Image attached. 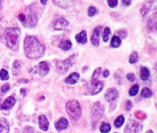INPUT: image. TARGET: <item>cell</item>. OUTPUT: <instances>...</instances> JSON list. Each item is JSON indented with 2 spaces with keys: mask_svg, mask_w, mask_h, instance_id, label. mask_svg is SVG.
<instances>
[{
  "mask_svg": "<svg viewBox=\"0 0 157 133\" xmlns=\"http://www.w3.org/2000/svg\"><path fill=\"white\" fill-rule=\"evenodd\" d=\"M24 50L28 58L38 59L44 54V47L35 37L26 36L24 41Z\"/></svg>",
  "mask_w": 157,
  "mask_h": 133,
  "instance_id": "cell-1",
  "label": "cell"
},
{
  "mask_svg": "<svg viewBox=\"0 0 157 133\" xmlns=\"http://www.w3.org/2000/svg\"><path fill=\"white\" fill-rule=\"evenodd\" d=\"M19 36L20 30L18 28H7L3 34L6 46L14 51L18 50Z\"/></svg>",
  "mask_w": 157,
  "mask_h": 133,
  "instance_id": "cell-2",
  "label": "cell"
},
{
  "mask_svg": "<svg viewBox=\"0 0 157 133\" xmlns=\"http://www.w3.org/2000/svg\"><path fill=\"white\" fill-rule=\"evenodd\" d=\"M66 111L71 119H78L81 115V108L79 102L75 99L70 100L66 104Z\"/></svg>",
  "mask_w": 157,
  "mask_h": 133,
  "instance_id": "cell-3",
  "label": "cell"
},
{
  "mask_svg": "<svg viewBox=\"0 0 157 133\" xmlns=\"http://www.w3.org/2000/svg\"><path fill=\"white\" fill-rule=\"evenodd\" d=\"M73 65V57H70L64 61H58L56 63V68L60 73H64Z\"/></svg>",
  "mask_w": 157,
  "mask_h": 133,
  "instance_id": "cell-4",
  "label": "cell"
},
{
  "mask_svg": "<svg viewBox=\"0 0 157 133\" xmlns=\"http://www.w3.org/2000/svg\"><path fill=\"white\" fill-rule=\"evenodd\" d=\"M91 112L94 120H99L104 114V107L99 102H97L93 105Z\"/></svg>",
  "mask_w": 157,
  "mask_h": 133,
  "instance_id": "cell-5",
  "label": "cell"
},
{
  "mask_svg": "<svg viewBox=\"0 0 157 133\" xmlns=\"http://www.w3.org/2000/svg\"><path fill=\"white\" fill-rule=\"evenodd\" d=\"M142 129L140 124L136 120H130L125 127L124 133H136Z\"/></svg>",
  "mask_w": 157,
  "mask_h": 133,
  "instance_id": "cell-6",
  "label": "cell"
},
{
  "mask_svg": "<svg viewBox=\"0 0 157 133\" xmlns=\"http://www.w3.org/2000/svg\"><path fill=\"white\" fill-rule=\"evenodd\" d=\"M103 87H104V83L101 81L91 80L88 87V90L92 95H96L103 90Z\"/></svg>",
  "mask_w": 157,
  "mask_h": 133,
  "instance_id": "cell-7",
  "label": "cell"
},
{
  "mask_svg": "<svg viewBox=\"0 0 157 133\" xmlns=\"http://www.w3.org/2000/svg\"><path fill=\"white\" fill-rule=\"evenodd\" d=\"M34 72H35V73H38V74L40 75L41 76H46L49 72L48 64L46 62H44V61L39 63L38 65L35 67Z\"/></svg>",
  "mask_w": 157,
  "mask_h": 133,
  "instance_id": "cell-8",
  "label": "cell"
},
{
  "mask_svg": "<svg viewBox=\"0 0 157 133\" xmlns=\"http://www.w3.org/2000/svg\"><path fill=\"white\" fill-rule=\"evenodd\" d=\"M119 97V93L114 88H110L107 90L105 94V99L107 102L115 101Z\"/></svg>",
  "mask_w": 157,
  "mask_h": 133,
  "instance_id": "cell-9",
  "label": "cell"
},
{
  "mask_svg": "<svg viewBox=\"0 0 157 133\" xmlns=\"http://www.w3.org/2000/svg\"><path fill=\"white\" fill-rule=\"evenodd\" d=\"M15 102H16V99L14 98V96H10L5 99L4 102H2V104L1 106H0V109H1L2 110L9 109L13 107V105H15Z\"/></svg>",
  "mask_w": 157,
  "mask_h": 133,
  "instance_id": "cell-10",
  "label": "cell"
},
{
  "mask_svg": "<svg viewBox=\"0 0 157 133\" xmlns=\"http://www.w3.org/2000/svg\"><path fill=\"white\" fill-rule=\"evenodd\" d=\"M67 25H68V22L67 20L63 18H60L55 20V23H54V28L55 30L61 31L65 28Z\"/></svg>",
  "mask_w": 157,
  "mask_h": 133,
  "instance_id": "cell-11",
  "label": "cell"
},
{
  "mask_svg": "<svg viewBox=\"0 0 157 133\" xmlns=\"http://www.w3.org/2000/svg\"><path fill=\"white\" fill-rule=\"evenodd\" d=\"M101 26H98L96 28H94V30L93 34H92L91 36V42L93 44V45L98 47L99 46V36L100 33H101Z\"/></svg>",
  "mask_w": 157,
  "mask_h": 133,
  "instance_id": "cell-12",
  "label": "cell"
},
{
  "mask_svg": "<svg viewBox=\"0 0 157 133\" xmlns=\"http://www.w3.org/2000/svg\"><path fill=\"white\" fill-rule=\"evenodd\" d=\"M49 122L44 115H41L39 116V128L43 131H47L48 129Z\"/></svg>",
  "mask_w": 157,
  "mask_h": 133,
  "instance_id": "cell-13",
  "label": "cell"
},
{
  "mask_svg": "<svg viewBox=\"0 0 157 133\" xmlns=\"http://www.w3.org/2000/svg\"><path fill=\"white\" fill-rule=\"evenodd\" d=\"M25 21H27V25L30 26V27H34L35 24H37V21H38V18H37L36 15L33 12L31 11L29 12V15L28 16V18H25Z\"/></svg>",
  "mask_w": 157,
  "mask_h": 133,
  "instance_id": "cell-14",
  "label": "cell"
},
{
  "mask_svg": "<svg viewBox=\"0 0 157 133\" xmlns=\"http://www.w3.org/2000/svg\"><path fill=\"white\" fill-rule=\"evenodd\" d=\"M79 78H80L79 73L75 72V73H71V74L66 78L64 82L67 84H75L79 80Z\"/></svg>",
  "mask_w": 157,
  "mask_h": 133,
  "instance_id": "cell-15",
  "label": "cell"
},
{
  "mask_svg": "<svg viewBox=\"0 0 157 133\" xmlns=\"http://www.w3.org/2000/svg\"><path fill=\"white\" fill-rule=\"evenodd\" d=\"M67 125H68V121L65 118H61L55 123V128L58 131H61V130L65 129Z\"/></svg>",
  "mask_w": 157,
  "mask_h": 133,
  "instance_id": "cell-16",
  "label": "cell"
},
{
  "mask_svg": "<svg viewBox=\"0 0 157 133\" xmlns=\"http://www.w3.org/2000/svg\"><path fill=\"white\" fill-rule=\"evenodd\" d=\"M9 125L7 120L0 118V133H9Z\"/></svg>",
  "mask_w": 157,
  "mask_h": 133,
  "instance_id": "cell-17",
  "label": "cell"
},
{
  "mask_svg": "<svg viewBox=\"0 0 157 133\" xmlns=\"http://www.w3.org/2000/svg\"><path fill=\"white\" fill-rule=\"evenodd\" d=\"M76 38V41H78V43H80V44H84L87 43V32L86 31H82L81 33L78 34L75 37Z\"/></svg>",
  "mask_w": 157,
  "mask_h": 133,
  "instance_id": "cell-18",
  "label": "cell"
},
{
  "mask_svg": "<svg viewBox=\"0 0 157 133\" xmlns=\"http://www.w3.org/2000/svg\"><path fill=\"white\" fill-rule=\"evenodd\" d=\"M20 69H21V62H20L18 60H15L13 63V65H12V73H13L14 76H16L19 73Z\"/></svg>",
  "mask_w": 157,
  "mask_h": 133,
  "instance_id": "cell-19",
  "label": "cell"
},
{
  "mask_svg": "<svg viewBox=\"0 0 157 133\" xmlns=\"http://www.w3.org/2000/svg\"><path fill=\"white\" fill-rule=\"evenodd\" d=\"M72 44L70 40H62L59 44V47L64 50H67L71 47Z\"/></svg>",
  "mask_w": 157,
  "mask_h": 133,
  "instance_id": "cell-20",
  "label": "cell"
},
{
  "mask_svg": "<svg viewBox=\"0 0 157 133\" xmlns=\"http://www.w3.org/2000/svg\"><path fill=\"white\" fill-rule=\"evenodd\" d=\"M150 70H149V69L147 68V67H141L140 77L143 80H144V81L147 80V79H149V77H150Z\"/></svg>",
  "mask_w": 157,
  "mask_h": 133,
  "instance_id": "cell-21",
  "label": "cell"
},
{
  "mask_svg": "<svg viewBox=\"0 0 157 133\" xmlns=\"http://www.w3.org/2000/svg\"><path fill=\"white\" fill-rule=\"evenodd\" d=\"M152 3H153V2H148L145 3L142 6V8L140 9V13L143 16H145V15H147L150 12Z\"/></svg>",
  "mask_w": 157,
  "mask_h": 133,
  "instance_id": "cell-22",
  "label": "cell"
},
{
  "mask_svg": "<svg viewBox=\"0 0 157 133\" xmlns=\"http://www.w3.org/2000/svg\"><path fill=\"white\" fill-rule=\"evenodd\" d=\"M111 129V127L109 123H106V122H102L101 127H100V130L102 133H108Z\"/></svg>",
  "mask_w": 157,
  "mask_h": 133,
  "instance_id": "cell-23",
  "label": "cell"
},
{
  "mask_svg": "<svg viewBox=\"0 0 157 133\" xmlns=\"http://www.w3.org/2000/svg\"><path fill=\"white\" fill-rule=\"evenodd\" d=\"M121 44V39L118 36H113L111 40V47H118Z\"/></svg>",
  "mask_w": 157,
  "mask_h": 133,
  "instance_id": "cell-24",
  "label": "cell"
},
{
  "mask_svg": "<svg viewBox=\"0 0 157 133\" xmlns=\"http://www.w3.org/2000/svg\"><path fill=\"white\" fill-rule=\"evenodd\" d=\"M110 34H111V31H110V28H108V27L105 28L104 30V32H103V35H102L103 40H104V42H107V41H108Z\"/></svg>",
  "mask_w": 157,
  "mask_h": 133,
  "instance_id": "cell-25",
  "label": "cell"
},
{
  "mask_svg": "<svg viewBox=\"0 0 157 133\" xmlns=\"http://www.w3.org/2000/svg\"><path fill=\"white\" fill-rule=\"evenodd\" d=\"M124 121H125V119H124V116H118L116 119V120L114 121V125L117 128H120V127L122 126L123 124L124 123Z\"/></svg>",
  "mask_w": 157,
  "mask_h": 133,
  "instance_id": "cell-26",
  "label": "cell"
},
{
  "mask_svg": "<svg viewBox=\"0 0 157 133\" xmlns=\"http://www.w3.org/2000/svg\"><path fill=\"white\" fill-rule=\"evenodd\" d=\"M141 95L144 98H150L153 95V92L149 88H144L142 90V91H141Z\"/></svg>",
  "mask_w": 157,
  "mask_h": 133,
  "instance_id": "cell-27",
  "label": "cell"
},
{
  "mask_svg": "<svg viewBox=\"0 0 157 133\" xmlns=\"http://www.w3.org/2000/svg\"><path fill=\"white\" fill-rule=\"evenodd\" d=\"M138 59H139V56H138L137 52L134 51L130 54V57H129V61H130V64H135V63L137 62Z\"/></svg>",
  "mask_w": 157,
  "mask_h": 133,
  "instance_id": "cell-28",
  "label": "cell"
},
{
  "mask_svg": "<svg viewBox=\"0 0 157 133\" xmlns=\"http://www.w3.org/2000/svg\"><path fill=\"white\" fill-rule=\"evenodd\" d=\"M139 89H140V87L138 84H135V85H133V87L130 89V91H129V94H130V96H136V95L138 93V92H139Z\"/></svg>",
  "mask_w": 157,
  "mask_h": 133,
  "instance_id": "cell-29",
  "label": "cell"
},
{
  "mask_svg": "<svg viewBox=\"0 0 157 133\" xmlns=\"http://www.w3.org/2000/svg\"><path fill=\"white\" fill-rule=\"evenodd\" d=\"M9 78V73H8L7 70H5V69H2L0 70V79L2 80H7Z\"/></svg>",
  "mask_w": 157,
  "mask_h": 133,
  "instance_id": "cell-30",
  "label": "cell"
},
{
  "mask_svg": "<svg viewBox=\"0 0 157 133\" xmlns=\"http://www.w3.org/2000/svg\"><path fill=\"white\" fill-rule=\"evenodd\" d=\"M115 77H116V79H117V81L119 82V83H122L123 82V72L121 71V70H118L117 72H116V73H115Z\"/></svg>",
  "mask_w": 157,
  "mask_h": 133,
  "instance_id": "cell-31",
  "label": "cell"
},
{
  "mask_svg": "<svg viewBox=\"0 0 157 133\" xmlns=\"http://www.w3.org/2000/svg\"><path fill=\"white\" fill-rule=\"evenodd\" d=\"M101 67H98V68H97L96 70L94 71L93 75H92V80H97V79H98V76H99L100 73H101Z\"/></svg>",
  "mask_w": 157,
  "mask_h": 133,
  "instance_id": "cell-32",
  "label": "cell"
},
{
  "mask_svg": "<svg viewBox=\"0 0 157 133\" xmlns=\"http://www.w3.org/2000/svg\"><path fill=\"white\" fill-rule=\"evenodd\" d=\"M135 116L139 119H144L147 118V115L143 113V112H136Z\"/></svg>",
  "mask_w": 157,
  "mask_h": 133,
  "instance_id": "cell-33",
  "label": "cell"
},
{
  "mask_svg": "<svg viewBox=\"0 0 157 133\" xmlns=\"http://www.w3.org/2000/svg\"><path fill=\"white\" fill-rule=\"evenodd\" d=\"M97 9L94 6H90L88 8V15L89 16H94L96 14Z\"/></svg>",
  "mask_w": 157,
  "mask_h": 133,
  "instance_id": "cell-34",
  "label": "cell"
},
{
  "mask_svg": "<svg viewBox=\"0 0 157 133\" xmlns=\"http://www.w3.org/2000/svg\"><path fill=\"white\" fill-rule=\"evenodd\" d=\"M10 90V85L9 83H5L1 87V92L2 93H6L7 91Z\"/></svg>",
  "mask_w": 157,
  "mask_h": 133,
  "instance_id": "cell-35",
  "label": "cell"
},
{
  "mask_svg": "<svg viewBox=\"0 0 157 133\" xmlns=\"http://www.w3.org/2000/svg\"><path fill=\"white\" fill-rule=\"evenodd\" d=\"M107 2H108V5L110 6V7L114 8L117 6L118 1H117V0H108Z\"/></svg>",
  "mask_w": 157,
  "mask_h": 133,
  "instance_id": "cell-36",
  "label": "cell"
},
{
  "mask_svg": "<svg viewBox=\"0 0 157 133\" xmlns=\"http://www.w3.org/2000/svg\"><path fill=\"white\" fill-rule=\"evenodd\" d=\"M118 35H121V38H125L127 37V33L125 30H121V31H117Z\"/></svg>",
  "mask_w": 157,
  "mask_h": 133,
  "instance_id": "cell-37",
  "label": "cell"
},
{
  "mask_svg": "<svg viewBox=\"0 0 157 133\" xmlns=\"http://www.w3.org/2000/svg\"><path fill=\"white\" fill-rule=\"evenodd\" d=\"M127 78L129 81H130V82H133V81H134L135 79H136V77H135L133 73H128V74L127 75Z\"/></svg>",
  "mask_w": 157,
  "mask_h": 133,
  "instance_id": "cell-38",
  "label": "cell"
},
{
  "mask_svg": "<svg viewBox=\"0 0 157 133\" xmlns=\"http://www.w3.org/2000/svg\"><path fill=\"white\" fill-rule=\"evenodd\" d=\"M132 106H133V104H132L131 101L127 100V102H126V109H127V111H129V110L131 109Z\"/></svg>",
  "mask_w": 157,
  "mask_h": 133,
  "instance_id": "cell-39",
  "label": "cell"
},
{
  "mask_svg": "<svg viewBox=\"0 0 157 133\" xmlns=\"http://www.w3.org/2000/svg\"><path fill=\"white\" fill-rule=\"evenodd\" d=\"M25 18H26V16L25 14L21 13V14H19V15H18V19H19L21 21H25Z\"/></svg>",
  "mask_w": 157,
  "mask_h": 133,
  "instance_id": "cell-40",
  "label": "cell"
},
{
  "mask_svg": "<svg viewBox=\"0 0 157 133\" xmlns=\"http://www.w3.org/2000/svg\"><path fill=\"white\" fill-rule=\"evenodd\" d=\"M103 74H104V77H107V76H109V74H110V72H109L108 70H105L104 71V73H103Z\"/></svg>",
  "mask_w": 157,
  "mask_h": 133,
  "instance_id": "cell-41",
  "label": "cell"
},
{
  "mask_svg": "<svg viewBox=\"0 0 157 133\" xmlns=\"http://www.w3.org/2000/svg\"><path fill=\"white\" fill-rule=\"evenodd\" d=\"M123 4L125 5V6H130V4H131L132 2L131 1H125V0H124V1H122Z\"/></svg>",
  "mask_w": 157,
  "mask_h": 133,
  "instance_id": "cell-42",
  "label": "cell"
},
{
  "mask_svg": "<svg viewBox=\"0 0 157 133\" xmlns=\"http://www.w3.org/2000/svg\"><path fill=\"white\" fill-rule=\"evenodd\" d=\"M21 95L23 94V96H25V95L26 94V90H25V89H21Z\"/></svg>",
  "mask_w": 157,
  "mask_h": 133,
  "instance_id": "cell-43",
  "label": "cell"
},
{
  "mask_svg": "<svg viewBox=\"0 0 157 133\" xmlns=\"http://www.w3.org/2000/svg\"><path fill=\"white\" fill-rule=\"evenodd\" d=\"M41 4L44 5V4H46V2H47V1H44V0H41Z\"/></svg>",
  "mask_w": 157,
  "mask_h": 133,
  "instance_id": "cell-44",
  "label": "cell"
},
{
  "mask_svg": "<svg viewBox=\"0 0 157 133\" xmlns=\"http://www.w3.org/2000/svg\"><path fill=\"white\" fill-rule=\"evenodd\" d=\"M147 133H153V131H152V130H149V131H147Z\"/></svg>",
  "mask_w": 157,
  "mask_h": 133,
  "instance_id": "cell-45",
  "label": "cell"
},
{
  "mask_svg": "<svg viewBox=\"0 0 157 133\" xmlns=\"http://www.w3.org/2000/svg\"><path fill=\"white\" fill-rule=\"evenodd\" d=\"M0 5H1V1H0Z\"/></svg>",
  "mask_w": 157,
  "mask_h": 133,
  "instance_id": "cell-46",
  "label": "cell"
}]
</instances>
